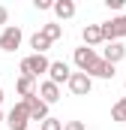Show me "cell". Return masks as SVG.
I'll return each mask as SVG.
<instances>
[{"label": "cell", "mask_w": 126, "mask_h": 130, "mask_svg": "<svg viewBox=\"0 0 126 130\" xmlns=\"http://www.w3.org/2000/svg\"><path fill=\"white\" fill-rule=\"evenodd\" d=\"M30 48H33V55H45V52L51 48V42H48L42 33H33L30 36Z\"/></svg>", "instance_id": "2e32d148"}, {"label": "cell", "mask_w": 126, "mask_h": 130, "mask_svg": "<svg viewBox=\"0 0 126 130\" xmlns=\"http://www.w3.org/2000/svg\"><path fill=\"white\" fill-rule=\"evenodd\" d=\"M105 6L114 9V12H120V9H123V0H105Z\"/></svg>", "instance_id": "ffe728a7"}, {"label": "cell", "mask_w": 126, "mask_h": 130, "mask_svg": "<svg viewBox=\"0 0 126 130\" xmlns=\"http://www.w3.org/2000/svg\"><path fill=\"white\" fill-rule=\"evenodd\" d=\"M15 91L21 94V100H27L36 94V79H30V76H18V82H15Z\"/></svg>", "instance_id": "5bb4252c"}, {"label": "cell", "mask_w": 126, "mask_h": 130, "mask_svg": "<svg viewBox=\"0 0 126 130\" xmlns=\"http://www.w3.org/2000/svg\"><path fill=\"white\" fill-rule=\"evenodd\" d=\"M39 33H42L48 42H57V39L63 36V24H57V21H48V24H42V27H39Z\"/></svg>", "instance_id": "9a60e30c"}, {"label": "cell", "mask_w": 126, "mask_h": 130, "mask_svg": "<svg viewBox=\"0 0 126 130\" xmlns=\"http://www.w3.org/2000/svg\"><path fill=\"white\" fill-rule=\"evenodd\" d=\"M36 97L42 100L45 106H51V103H57V100H60V88H57V85H51V82L45 79V82L36 88Z\"/></svg>", "instance_id": "30bf717a"}, {"label": "cell", "mask_w": 126, "mask_h": 130, "mask_svg": "<svg viewBox=\"0 0 126 130\" xmlns=\"http://www.w3.org/2000/svg\"><path fill=\"white\" fill-rule=\"evenodd\" d=\"M9 130H30V115H27V106L18 100L12 109H9V115H6V121H3Z\"/></svg>", "instance_id": "7a4b0ae2"}, {"label": "cell", "mask_w": 126, "mask_h": 130, "mask_svg": "<svg viewBox=\"0 0 126 130\" xmlns=\"http://www.w3.org/2000/svg\"><path fill=\"white\" fill-rule=\"evenodd\" d=\"M69 76H72V67L66 64V61H51V64H48V82H51V85L60 88V85L69 82Z\"/></svg>", "instance_id": "8992f818"}, {"label": "cell", "mask_w": 126, "mask_h": 130, "mask_svg": "<svg viewBox=\"0 0 126 130\" xmlns=\"http://www.w3.org/2000/svg\"><path fill=\"white\" fill-rule=\"evenodd\" d=\"M3 121H6V115H3V112H0V124H3Z\"/></svg>", "instance_id": "603a6c76"}, {"label": "cell", "mask_w": 126, "mask_h": 130, "mask_svg": "<svg viewBox=\"0 0 126 130\" xmlns=\"http://www.w3.org/2000/svg\"><path fill=\"white\" fill-rule=\"evenodd\" d=\"M111 118H114L117 124H123V121H126V97H120L114 106H111Z\"/></svg>", "instance_id": "e0dca14e"}, {"label": "cell", "mask_w": 126, "mask_h": 130, "mask_svg": "<svg viewBox=\"0 0 126 130\" xmlns=\"http://www.w3.org/2000/svg\"><path fill=\"white\" fill-rule=\"evenodd\" d=\"M48 58L45 55H27L21 58V76H30V79H39L42 73H48Z\"/></svg>", "instance_id": "6da1fadb"}, {"label": "cell", "mask_w": 126, "mask_h": 130, "mask_svg": "<svg viewBox=\"0 0 126 130\" xmlns=\"http://www.w3.org/2000/svg\"><path fill=\"white\" fill-rule=\"evenodd\" d=\"M123 88H126V82H123Z\"/></svg>", "instance_id": "d4e9b609"}, {"label": "cell", "mask_w": 126, "mask_h": 130, "mask_svg": "<svg viewBox=\"0 0 126 130\" xmlns=\"http://www.w3.org/2000/svg\"><path fill=\"white\" fill-rule=\"evenodd\" d=\"M36 9H51V0H33Z\"/></svg>", "instance_id": "7402d4cb"}, {"label": "cell", "mask_w": 126, "mask_h": 130, "mask_svg": "<svg viewBox=\"0 0 126 130\" xmlns=\"http://www.w3.org/2000/svg\"><path fill=\"white\" fill-rule=\"evenodd\" d=\"M6 21H9V9L0 6V27H6Z\"/></svg>", "instance_id": "44dd1931"}, {"label": "cell", "mask_w": 126, "mask_h": 130, "mask_svg": "<svg viewBox=\"0 0 126 130\" xmlns=\"http://www.w3.org/2000/svg\"><path fill=\"white\" fill-rule=\"evenodd\" d=\"M99 30H102L105 42H120V36H126V15H117L111 21H102Z\"/></svg>", "instance_id": "3957f363"}, {"label": "cell", "mask_w": 126, "mask_h": 130, "mask_svg": "<svg viewBox=\"0 0 126 130\" xmlns=\"http://www.w3.org/2000/svg\"><path fill=\"white\" fill-rule=\"evenodd\" d=\"M66 88H69L72 97H87V94L93 91V79H90L87 73H72L69 82H66Z\"/></svg>", "instance_id": "277c9868"}, {"label": "cell", "mask_w": 126, "mask_h": 130, "mask_svg": "<svg viewBox=\"0 0 126 130\" xmlns=\"http://www.w3.org/2000/svg\"><path fill=\"white\" fill-rule=\"evenodd\" d=\"M81 39H84L87 48H93V45H102V42H105V39H102V30H99V24H87V27L81 30Z\"/></svg>", "instance_id": "4fadbf2b"}, {"label": "cell", "mask_w": 126, "mask_h": 130, "mask_svg": "<svg viewBox=\"0 0 126 130\" xmlns=\"http://www.w3.org/2000/svg\"><path fill=\"white\" fill-rule=\"evenodd\" d=\"M63 130H87L84 121H63Z\"/></svg>", "instance_id": "d6986e66"}, {"label": "cell", "mask_w": 126, "mask_h": 130, "mask_svg": "<svg viewBox=\"0 0 126 130\" xmlns=\"http://www.w3.org/2000/svg\"><path fill=\"white\" fill-rule=\"evenodd\" d=\"M21 103L27 106V115H30V121H39V124H42V121L48 118V106H45L42 100L36 97V94H33V97H27V100H21Z\"/></svg>", "instance_id": "9c48e42d"}, {"label": "cell", "mask_w": 126, "mask_h": 130, "mask_svg": "<svg viewBox=\"0 0 126 130\" xmlns=\"http://www.w3.org/2000/svg\"><path fill=\"white\" fill-rule=\"evenodd\" d=\"M51 9H54V15H57L60 21H66V18H72V15L78 12L75 0H54V3H51Z\"/></svg>", "instance_id": "8fae6325"}, {"label": "cell", "mask_w": 126, "mask_h": 130, "mask_svg": "<svg viewBox=\"0 0 126 130\" xmlns=\"http://www.w3.org/2000/svg\"><path fill=\"white\" fill-rule=\"evenodd\" d=\"M72 61H75V67H78V73H87V70H90L96 61H99V55H96V48H87V45H81V48H75Z\"/></svg>", "instance_id": "52a82bcc"}, {"label": "cell", "mask_w": 126, "mask_h": 130, "mask_svg": "<svg viewBox=\"0 0 126 130\" xmlns=\"http://www.w3.org/2000/svg\"><path fill=\"white\" fill-rule=\"evenodd\" d=\"M21 39H24V33H21L18 24H6L0 30V52H15L21 45Z\"/></svg>", "instance_id": "5b68a950"}, {"label": "cell", "mask_w": 126, "mask_h": 130, "mask_svg": "<svg viewBox=\"0 0 126 130\" xmlns=\"http://www.w3.org/2000/svg\"><path fill=\"white\" fill-rule=\"evenodd\" d=\"M39 130H63V121H60V118H51V115H48V118L39 124Z\"/></svg>", "instance_id": "ac0fdd59"}, {"label": "cell", "mask_w": 126, "mask_h": 130, "mask_svg": "<svg viewBox=\"0 0 126 130\" xmlns=\"http://www.w3.org/2000/svg\"><path fill=\"white\" fill-rule=\"evenodd\" d=\"M105 64H111V67H117L120 61L126 58V45L123 42H105V48H102V55H99Z\"/></svg>", "instance_id": "ba28073f"}, {"label": "cell", "mask_w": 126, "mask_h": 130, "mask_svg": "<svg viewBox=\"0 0 126 130\" xmlns=\"http://www.w3.org/2000/svg\"><path fill=\"white\" fill-rule=\"evenodd\" d=\"M0 103H3V85H0Z\"/></svg>", "instance_id": "cb8c5ba5"}, {"label": "cell", "mask_w": 126, "mask_h": 130, "mask_svg": "<svg viewBox=\"0 0 126 130\" xmlns=\"http://www.w3.org/2000/svg\"><path fill=\"white\" fill-rule=\"evenodd\" d=\"M114 73H117V67L105 64L102 58H99V61H96V64L87 70V76H90V79H114Z\"/></svg>", "instance_id": "7c38bea8"}]
</instances>
